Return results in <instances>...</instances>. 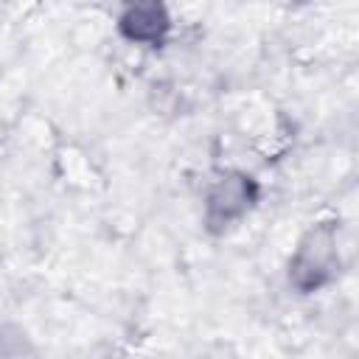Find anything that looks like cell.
<instances>
[{
  "label": "cell",
  "instance_id": "1",
  "mask_svg": "<svg viewBox=\"0 0 359 359\" xmlns=\"http://www.w3.org/2000/svg\"><path fill=\"white\" fill-rule=\"evenodd\" d=\"M342 252H339V227L337 222L311 224L286 264V280L297 294H314L331 286L339 278Z\"/></svg>",
  "mask_w": 359,
  "mask_h": 359
},
{
  "label": "cell",
  "instance_id": "2",
  "mask_svg": "<svg viewBox=\"0 0 359 359\" xmlns=\"http://www.w3.org/2000/svg\"><path fill=\"white\" fill-rule=\"evenodd\" d=\"M261 199V185L252 174L227 168L219 171L202 199V224L213 236H224L233 227H238L258 205Z\"/></svg>",
  "mask_w": 359,
  "mask_h": 359
},
{
  "label": "cell",
  "instance_id": "3",
  "mask_svg": "<svg viewBox=\"0 0 359 359\" xmlns=\"http://www.w3.org/2000/svg\"><path fill=\"white\" fill-rule=\"evenodd\" d=\"M171 31V14L163 3H132L118 14V34L135 45H160Z\"/></svg>",
  "mask_w": 359,
  "mask_h": 359
}]
</instances>
